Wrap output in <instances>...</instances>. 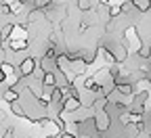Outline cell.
I'll use <instances>...</instances> for the list:
<instances>
[{
    "instance_id": "obj_10",
    "label": "cell",
    "mask_w": 151,
    "mask_h": 138,
    "mask_svg": "<svg viewBox=\"0 0 151 138\" xmlns=\"http://www.w3.org/2000/svg\"><path fill=\"white\" fill-rule=\"evenodd\" d=\"M130 2L134 4V9H139V11H147L151 0H130Z\"/></svg>"
},
{
    "instance_id": "obj_5",
    "label": "cell",
    "mask_w": 151,
    "mask_h": 138,
    "mask_svg": "<svg viewBox=\"0 0 151 138\" xmlns=\"http://www.w3.org/2000/svg\"><path fill=\"white\" fill-rule=\"evenodd\" d=\"M27 44H29L27 38H15V36L9 38V48H11L13 52H21V50H25Z\"/></svg>"
},
{
    "instance_id": "obj_9",
    "label": "cell",
    "mask_w": 151,
    "mask_h": 138,
    "mask_svg": "<svg viewBox=\"0 0 151 138\" xmlns=\"http://www.w3.org/2000/svg\"><path fill=\"white\" fill-rule=\"evenodd\" d=\"M11 111L17 115V117H25V109H23V105L19 103V101H15V103H11Z\"/></svg>"
},
{
    "instance_id": "obj_16",
    "label": "cell",
    "mask_w": 151,
    "mask_h": 138,
    "mask_svg": "<svg viewBox=\"0 0 151 138\" xmlns=\"http://www.w3.org/2000/svg\"><path fill=\"white\" fill-rule=\"evenodd\" d=\"M88 138H103V136H101V132H94V134H92V136H88Z\"/></svg>"
},
{
    "instance_id": "obj_7",
    "label": "cell",
    "mask_w": 151,
    "mask_h": 138,
    "mask_svg": "<svg viewBox=\"0 0 151 138\" xmlns=\"http://www.w3.org/2000/svg\"><path fill=\"white\" fill-rule=\"evenodd\" d=\"M2 101H6L9 105L15 103V101H19V90H17L15 86H9V88L2 92Z\"/></svg>"
},
{
    "instance_id": "obj_12",
    "label": "cell",
    "mask_w": 151,
    "mask_h": 138,
    "mask_svg": "<svg viewBox=\"0 0 151 138\" xmlns=\"http://www.w3.org/2000/svg\"><path fill=\"white\" fill-rule=\"evenodd\" d=\"M149 86H151V82H149V80H141V82L137 84V88H139L141 92H147V88H149Z\"/></svg>"
},
{
    "instance_id": "obj_18",
    "label": "cell",
    "mask_w": 151,
    "mask_h": 138,
    "mask_svg": "<svg viewBox=\"0 0 151 138\" xmlns=\"http://www.w3.org/2000/svg\"><path fill=\"white\" fill-rule=\"evenodd\" d=\"M149 109H151V105H149Z\"/></svg>"
},
{
    "instance_id": "obj_1",
    "label": "cell",
    "mask_w": 151,
    "mask_h": 138,
    "mask_svg": "<svg viewBox=\"0 0 151 138\" xmlns=\"http://www.w3.org/2000/svg\"><path fill=\"white\" fill-rule=\"evenodd\" d=\"M36 67H38V63H36V59H34V56H25L23 61L17 65L19 75H21V77H29V75L36 71Z\"/></svg>"
},
{
    "instance_id": "obj_17",
    "label": "cell",
    "mask_w": 151,
    "mask_h": 138,
    "mask_svg": "<svg viewBox=\"0 0 151 138\" xmlns=\"http://www.w3.org/2000/svg\"><path fill=\"white\" fill-rule=\"evenodd\" d=\"M0 46H2V31H0Z\"/></svg>"
},
{
    "instance_id": "obj_15",
    "label": "cell",
    "mask_w": 151,
    "mask_h": 138,
    "mask_svg": "<svg viewBox=\"0 0 151 138\" xmlns=\"http://www.w3.org/2000/svg\"><path fill=\"white\" fill-rule=\"evenodd\" d=\"M6 80V75H4V71H2V67H0V84H2Z\"/></svg>"
},
{
    "instance_id": "obj_4",
    "label": "cell",
    "mask_w": 151,
    "mask_h": 138,
    "mask_svg": "<svg viewBox=\"0 0 151 138\" xmlns=\"http://www.w3.org/2000/svg\"><path fill=\"white\" fill-rule=\"evenodd\" d=\"M107 48L111 50V54H113V59H116V61H118V63H122V61H126V56H128V50H126V46H124V44H109Z\"/></svg>"
},
{
    "instance_id": "obj_6",
    "label": "cell",
    "mask_w": 151,
    "mask_h": 138,
    "mask_svg": "<svg viewBox=\"0 0 151 138\" xmlns=\"http://www.w3.org/2000/svg\"><path fill=\"white\" fill-rule=\"evenodd\" d=\"M38 21H46V13H44V9L34 6V9L27 13V23L32 25V23H38Z\"/></svg>"
},
{
    "instance_id": "obj_3",
    "label": "cell",
    "mask_w": 151,
    "mask_h": 138,
    "mask_svg": "<svg viewBox=\"0 0 151 138\" xmlns=\"http://www.w3.org/2000/svg\"><path fill=\"white\" fill-rule=\"evenodd\" d=\"M82 103H80V96H65L63 98V113H76L80 111Z\"/></svg>"
},
{
    "instance_id": "obj_13",
    "label": "cell",
    "mask_w": 151,
    "mask_h": 138,
    "mask_svg": "<svg viewBox=\"0 0 151 138\" xmlns=\"http://www.w3.org/2000/svg\"><path fill=\"white\" fill-rule=\"evenodd\" d=\"M4 61H6V50H4L2 46H0V65H2Z\"/></svg>"
},
{
    "instance_id": "obj_2",
    "label": "cell",
    "mask_w": 151,
    "mask_h": 138,
    "mask_svg": "<svg viewBox=\"0 0 151 138\" xmlns=\"http://www.w3.org/2000/svg\"><path fill=\"white\" fill-rule=\"evenodd\" d=\"M109 124H111V119H109L107 109H99V111H97V115H94V126H97V130L103 134V132H107V130H109Z\"/></svg>"
},
{
    "instance_id": "obj_14",
    "label": "cell",
    "mask_w": 151,
    "mask_h": 138,
    "mask_svg": "<svg viewBox=\"0 0 151 138\" xmlns=\"http://www.w3.org/2000/svg\"><path fill=\"white\" fill-rule=\"evenodd\" d=\"M4 122H6V111L0 109V124H4Z\"/></svg>"
},
{
    "instance_id": "obj_11",
    "label": "cell",
    "mask_w": 151,
    "mask_h": 138,
    "mask_svg": "<svg viewBox=\"0 0 151 138\" xmlns=\"http://www.w3.org/2000/svg\"><path fill=\"white\" fill-rule=\"evenodd\" d=\"M78 9L84 11V13L90 11V9H92V0H78Z\"/></svg>"
},
{
    "instance_id": "obj_8",
    "label": "cell",
    "mask_w": 151,
    "mask_h": 138,
    "mask_svg": "<svg viewBox=\"0 0 151 138\" xmlns=\"http://www.w3.org/2000/svg\"><path fill=\"white\" fill-rule=\"evenodd\" d=\"M38 65H40V69H42V71H55V69H57V59H48V56H42V59H40V63H38Z\"/></svg>"
}]
</instances>
